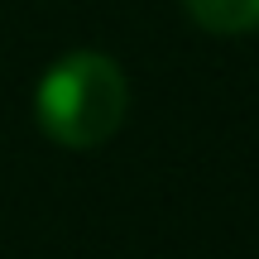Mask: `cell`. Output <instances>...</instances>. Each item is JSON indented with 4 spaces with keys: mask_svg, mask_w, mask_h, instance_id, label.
Instances as JSON below:
<instances>
[{
    "mask_svg": "<svg viewBox=\"0 0 259 259\" xmlns=\"http://www.w3.org/2000/svg\"><path fill=\"white\" fill-rule=\"evenodd\" d=\"M130 111V82L111 53L72 48L63 53L34 92V120L63 149H101Z\"/></svg>",
    "mask_w": 259,
    "mask_h": 259,
    "instance_id": "1",
    "label": "cell"
},
{
    "mask_svg": "<svg viewBox=\"0 0 259 259\" xmlns=\"http://www.w3.org/2000/svg\"><path fill=\"white\" fill-rule=\"evenodd\" d=\"M183 10L192 15L197 29L221 34V38L254 34L259 29V0H183Z\"/></svg>",
    "mask_w": 259,
    "mask_h": 259,
    "instance_id": "2",
    "label": "cell"
}]
</instances>
